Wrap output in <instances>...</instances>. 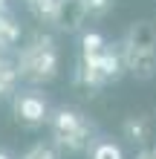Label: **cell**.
<instances>
[{
  "label": "cell",
  "mask_w": 156,
  "mask_h": 159,
  "mask_svg": "<svg viewBox=\"0 0 156 159\" xmlns=\"http://www.w3.org/2000/svg\"><path fill=\"white\" fill-rule=\"evenodd\" d=\"M122 55L133 78L150 81L156 75V29L150 20H139L127 29L122 41Z\"/></svg>",
  "instance_id": "obj_1"
},
{
  "label": "cell",
  "mask_w": 156,
  "mask_h": 159,
  "mask_svg": "<svg viewBox=\"0 0 156 159\" xmlns=\"http://www.w3.org/2000/svg\"><path fill=\"white\" fill-rule=\"evenodd\" d=\"M61 70V55L58 46L49 35H38L20 49V58H17V72H20L23 81L29 84H49L58 78Z\"/></svg>",
  "instance_id": "obj_2"
},
{
  "label": "cell",
  "mask_w": 156,
  "mask_h": 159,
  "mask_svg": "<svg viewBox=\"0 0 156 159\" xmlns=\"http://www.w3.org/2000/svg\"><path fill=\"white\" fill-rule=\"evenodd\" d=\"M52 145L67 153H81L93 142V121L75 107H58L49 116Z\"/></svg>",
  "instance_id": "obj_3"
},
{
  "label": "cell",
  "mask_w": 156,
  "mask_h": 159,
  "mask_svg": "<svg viewBox=\"0 0 156 159\" xmlns=\"http://www.w3.org/2000/svg\"><path fill=\"white\" fill-rule=\"evenodd\" d=\"M12 116L17 125L35 130L41 125H49L52 110H49V101L41 90H17L12 96Z\"/></svg>",
  "instance_id": "obj_4"
},
{
  "label": "cell",
  "mask_w": 156,
  "mask_h": 159,
  "mask_svg": "<svg viewBox=\"0 0 156 159\" xmlns=\"http://www.w3.org/2000/svg\"><path fill=\"white\" fill-rule=\"evenodd\" d=\"M29 12L38 17L41 23L49 26H67L64 23V12H67V0H26Z\"/></svg>",
  "instance_id": "obj_5"
},
{
  "label": "cell",
  "mask_w": 156,
  "mask_h": 159,
  "mask_svg": "<svg viewBox=\"0 0 156 159\" xmlns=\"http://www.w3.org/2000/svg\"><path fill=\"white\" fill-rule=\"evenodd\" d=\"M87 156L90 159H124V151L116 139L110 136H96L87 148Z\"/></svg>",
  "instance_id": "obj_6"
},
{
  "label": "cell",
  "mask_w": 156,
  "mask_h": 159,
  "mask_svg": "<svg viewBox=\"0 0 156 159\" xmlns=\"http://www.w3.org/2000/svg\"><path fill=\"white\" fill-rule=\"evenodd\" d=\"M17 81H20V72H17V64L0 58V98H9L17 93Z\"/></svg>",
  "instance_id": "obj_7"
},
{
  "label": "cell",
  "mask_w": 156,
  "mask_h": 159,
  "mask_svg": "<svg viewBox=\"0 0 156 159\" xmlns=\"http://www.w3.org/2000/svg\"><path fill=\"white\" fill-rule=\"evenodd\" d=\"M17 38H20V26H17L6 12H0V46H15Z\"/></svg>",
  "instance_id": "obj_8"
},
{
  "label": "cell",
  "mask_w": 156,
  "mask_h": 159,
  "mask_svg": "<svg viewBox=\"0 0 156 159\" xmlns=\"http://www.w3.org/2000/svg\"><path fill=\"white\" fill-rule=\"evenodd\" d=\"M104 46H107V41L98 32H84V38H81V55H96V52H101Z\"/></svg>",
  "instance_id": "obj_9"
},
{
  "label": "cell",
  "mask_w": 156,
  "mask_h": 159,
  "mask_svg": "<svg viewBox=\"0 0 156 159\" xmlns=\"http://www.w3.org/2000/svg\"><path fill=\"white\" fill-rule=\"evenodd\" d=\"M75 6L81 15H104L113 6V0H75Z\"/></svg>",
  "instance_id": "obj_10"
},
{
  "label": "cell",
  "mask_w": 156,
  "mask_h": 159,
  "mask_svg": "<svg viewBox=\"0 0 156 159\" xmlns=\"http://www.w3.org/2000/svg\"><path fill=\"white\" fill-rule=\"evenodd\" d=\"M20 159H61V156H58V148L55 145H43L41 142V145H32Z\"/></svg>",
  "instance_id": "obj_11"
},
{
  "label": "cell",
  "mask_w": 156,
  "mask_h": 159,
  "mask_svg": "<svg viewBox=\"0 0 156 159\" xmlns=\"http://www.w3.org/2000/svg\"><path fill=\"white\" fill-rule=\"evenodd\" d=\"M124 133L133 142H148V125H145V119H130L124 125Z\"/></svg>",
  "instance_id": "obj_12"
},
{
  "label": "cell",
  "mask_w": 156,
  "mask_h": 159,
  "mask_svg": "<svg viewBox=\"0 0 156 159\" xmlns=\"http://www.w3.org/2000/svg\"><path fill=\"white\" fill-rule=\"evenodd\" d=\"M136 159H156V148H145V151H139Z\"/></svg>",
  "instance_id": "obj_13"
},
{
  "label": "cell",
  "mask_w": 156,
  "mask_h": 159,
  "mask_svg": "<svg viewBox=\"0 0 156 159\" xmlns=\"http://www.w3.org/2000/svg\"><path fill=\"white\" fill-rule=\"evenodd\" d=\"M9 9V0H0V12H6Z\"/></svg>",
  "instance_id": "obj_14"
},
{
  "label": "cell",
  "mask_w": 156,
  "mask_h": 159,
  "mask_svg": "<svg viewBox=\"0 0 156 159\" xmlns=\"http://www.w3.org/2000/svg\"><path fill=\"white\" fill-rule=\"evenodd\" d=\"M0 159H15L12 153H6V151H0Z\"/></svg>",
  "instance_id": "obj_15"
},
{
  "label": "cell",
  "mask_w": 156,
  "mask_h": 159,
  "mask_svg": "<svg viewBox=\"0 0 156 159\" xmlns=\"http://www.w3.org/2000/svg\"><path fill=\"white\" fill-rule=\"evenodd\" d=\"M0 52H3V46H0Z\"/></svg>",
  "instance_id": "obj_16"
}]
</instances>
